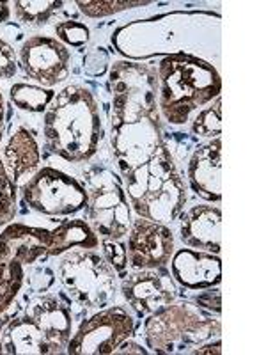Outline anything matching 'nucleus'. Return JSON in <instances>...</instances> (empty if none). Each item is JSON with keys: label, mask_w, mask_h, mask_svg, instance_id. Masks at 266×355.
Returning a JSON list of instances; mask_svg holds the SVG:
<instances>
[{"label": "nucleus", "mask_w": 266, "mask_h": 355, "mask_svg": "<svg viewBox=\"0 0 266 355\" xmlns=\"http://www.w3.org/2000/svg\"><path fill=\"white\" fill-rule=\"evenodd\" d=\"M44 144L64 162L84 164L100 150L105 125L94 94L80 84L55 94L43 117Z\"/></svg>", "instance_id": "obj_1"}, {"label": "nucleus", "mask_w": 266, "mask_h": 355, "mask_svg": "<svg viewBox=\"0 0 266 355\" xmlns=\"http://www.w3.org/2000/svg\"><path fill=\"white\" fill-rule=\"evenodd\" d=\"M158 110L169 125L183 126L190 117L220 98L217 68L188 53H169L158 62Z\"/></svg>", "instance_id": "obj_2"}, {"label": "nucleus", "mask_w": 266, "mask_h": 355, "mask_svg": "<svg viewBox=\"0 0 266 355\" xmlns=\"http://www.w3.org/2000/svg\"><path fill=\"white\" fill-rule=\"evenodd\" d=\"M121 178L132 211L137 217L169 226L181 215L186 187L166 144L145 164Z\"/></svg>", "instance_id": "obj_3"}, {"label": "nucleus", "mask_w": 266, "mask_h": 355, "mask_svg": "<svg viewBox=\"0 0 266 355\" xmlns=\"http://www.w3.org/2000/svg\"><path fill=\"white\" fill-rule=\"evenodd\" d=\"M73 334V315L55 295H41L28 302L24 315L11 320L2 332L4 354H64Z\"/></svg>", "instance_id": "obj_4"}, {"label": "nucleus", "mask_w": 266, "mask_h": 355, "mask_svg": "<svg viewBox=\"0 0 266 355\" xmlns=\"http://www.w3.org/2000/svg\"><path fill=\"white\" fill-rule=\"evenodd\" d=\"M220 320L192 304H170L144 320L145 345L153 354H192L220 338Z\"/></svg>", "instance_id": "obj_5"}, {"label": "nucleus", "mask_w": 266, "mask_h": 355, "mask_svg": "<svg viewBox=\"0 0 266 355\" xmlns=\"http://www.w3.org/2000/svg\"><path fill=\"white\" fill-rule=\"evenodd\" d=\"M52 231L11 222L0 233V316L20 295L27 272L25 266L48 258Z\"/></svg>", "instance_id": "obj_6"}, {"label": "nucleus", "mask_w": 266, "mask_h": 355, "mask_svg": "<svg viewBox=\"0 0 266 355\" xmlns=\"http://www.w3.org/2000/svg\"><path fill=\"white\" fill-rule=\"evenodd\" d=\"M110 125L161 117L157 68L133 61L114 62L109 71Z\"/></svg>", "instance_id": "obj_7"}, {"label": "nucleus", "mask_w": 266, "mask_h": 355, "mask_svg": "<svg viewBox=\"0 0 266 355\" xmlns=\"http://www.w3.org/2000/svg\"><path fill=\"white\" fill-rule=\"evenodd\" d=\"M85 220L100 239L123 240L132 226V206L123 178L112 169L94 166L85 173Z\"/></svg>", "instance_id": "obj_8"}, {"label": "nucleus", "mask_w": 266, "mask_h": 355, "mask_svg": "<svg viewBox=\"0 0 266 355\" xmlns=\"http://www.w3.org/2000/svg\"><path fill=\"white\" fill-rule=\"evenodd\" d=\"M57 275L66 293L87 309L109 306L117 293V272L100 252L71 250L62 254Z\"/></svg>", "instance_id": "obj_9"}, {"label": "nucleus", "mask_w": 266, "mask_h": 355, "mask_svg": "<svg viewBox=\"0 0 266 355\" xmlns=\"http://www.w3.org/2000/svg\"><path fill=\"white\" fill-rule=\"evenodd\" d=\"M21 199L41 215L69 217L87 206V190L84 183L64 171L39 167L21 185Z\"/></svg>", "instance_id": "obj_10"}, {"label": "nucleus", "mask_w": 266, "mask_h": 355, "mask_svg": "<svg viewBox=\"0 0 266 355\" xmlns=\"http://www.w3.org/2000/svg\"><path fill=\"white\" fill-rule=\"evenodd\" d=\"M135 318L126 307H101L94 315L85 318L71 334L66 354L73 355H107L132 338Z\"/></svg>", "instance_id": "obj_11"}, {"label": "nucleus", "mask_w": 266, "mask_h": 355, "mask_svg": "<svg viewBox=\"0 0 266 355\" xmlns=\"http://www.w3.org/2000/svg\"><path fill=\"white\" fill-rule=\"evenodd\" d=\"M163 144L160 117L110 125V148L121 176L145 164Z\"/></svg>", "instance_id": "obj_12"}, {"label": "nucleus", "mask_w": 266, "mask_h": 355, "mask_svg": "<svg viewBox=\"0 0 266 355\" xmlns=\"http://www.w3.org/2000/svg\"><path fill=\"white\" fill-rule=\"evenodd\" d=\"M25 75L37 85L55 87L69 77L73 57L66 44L52 36H30L18 52Z\"/></svg>", "instance_id": "obj_13"}, {"label": "nucleus", "mask_w": 266, "mask_h": 355, "mask_svg": "<svg viewBox=\"0 0 266 355\" xmlns=\"http://www.w3.org/2000/svg\"><path fill=\"white\" fill-rule=\"evenodd\" d=\"M126 256L133 270H153L163 268L172 259L176 242L174 233L167 224L150 220V218H133L128 231Z\"/></svg>", "instance_id": "obj_14"}, {"label": "nucleus", "mask_w": 266, "mask_h": 355, "mask_svg": "<svg viewBox=\"0 0 266 355\" xmlns=\"http://www.w3.org/2000/svg\"><path fill=\"white\" fill-rule=\"evenodd\" d=\"M121 291L139 318H148L177 299V284L167 266L126 274L121 279Z\"/></svg>", "instance_id": "obj_15"}, {"label": "nucleus", "mask_w": 266, "mask_h": 355, "mask_svg": "<svg viewBox=\"0 0 266 355\" xmlns=\"http://www.w3.org/2000/svg\"><path fill=\"white\" fill-rule=\"evenodd\" d=\"M170 274L179 286L186 290H208L222 281V261L218 254L195 249L174 250Z\"/></svg>", "instance_id": "obj_16"}, {"label": "nucleus", "mask_w": 266, "mask_h": 355, "mask_svg": "<svg viewBox=\"0 0 266 355\" xmlns=\"http://www.w3.org/2000/svg\"><path fill=\"white\" fill-rule=\"evenodd\" d=\"M222 139L215 137L201 144L188 162L190 189L208 202L222 199Z\"/></svg>", "instance_id": "obj_17"}, {"label": "nucleus", "mask_w": 266, "mask_h": 355, "mask_svg": "<svg viewBox=\"0 0 266 355\" xmlns=\"http://www.w3.org/2000/svg\"><path fill=\"white\" fill-rule=\"evenodd\" d=\"M222 211L218 206L195 205L181 215L179 222V240L185 247L206 252H220Z\"/></svg>", "instance_id": "obj_18"}, {"label": "nucleus", "mask_w": 266, "mask_h": 355, "mask_svg": "<svg viewBox=\"0 0 266 355\" xmlns=\"http://www.w3.org/2000/svg\"><path fill=\"white\" fill-rule=\"evenodd\" d=\"M4 164L12 182L20 185L33 176L41 164V150L34 133L24 125L12 126L4 144Z\"/></svg>", "instance_id": "obj_19"}, {"label": "nucleus", "mask_w": 266, "mask_h": 355, "mask_svg": "<svg viewBox=\"0 0 266 355\" xmlns=\"http://www.w3.org/2000/svg\"><path fill=\"white\" fill-rule=\"evenodd\" d=\"M100 247V236L89 226L84 218H68L61 220L55 230H52V243L48 249L50 256H62L77 249H96Z\"/></svg>", "instance_id": "obj_20"}, {"label": "nucleus", "mask_w": 266, "mask_h": 355, "mask_svg": "<svg viewBox=\"0 0 266 355\" xmlns=\"http://www.w3.org/2000/svg\"><path fill=\"white\" fill-rule=\"evenodd\" d=\"M9 98L18 110H24L28 114H41L48 109V105L55 98V93L52 89L43 87V85L17 82L9 89Z\"/></svg>", "instance_id": "obj_21"}, {"label": "nucleus", "mask_w": 266, "mask_h": 355, "mask_svg": "<svg viewBox=\"0 0 266 355\" xmlns=\"http://www.w3.org/2000/svg\"><path fill=\"white\" fill-rule=\"evenodd\" d=\"M64 6V2H55V0H20L15 2V15L18 21L27 25H43L55 15L59 9Z\"/></svg>", "instance_id": "obj_22"}, {"label": "nucleus", "mask_w": 266, "mask_h": 355, "mask_svg": "<svg viewBox=\"0 0 266 355\" xmlns=\"http://www.w3.org/2000/svg\"><path fill=\"white\" fill-rule=\"evenodd\" d=\"M18 185L12 182L11 174L0 155V226H8L15 220L18 211Z\"/></svg>", "instance_id": "obj_23"}, {"label": "nucleus", "mask_w": 266, "mask_h": 355, "mask_svg": "<svg viewBox=\"0 0 266 355\" xmlns=\"http://www.w3.org/2000/svg\"><path fill=\"white\" fill-rule=\"evenodd\" d=\"M192 132L202 139H215L220 137L222 133V101L217 98L211 101L210 105L199 110L192 123Z\"/></svg>", "instance_id": "obj_24"}, {"label": "nucleus", "mask_w": 266, "mask_h": 355, "mask_svg": "<svg viewBox=\"0 0 266 355\" xmlns=\"http://www.w3.org/2000/svg\"><path fill=\"white\" fill-rule=\"evenodd\" d=\"M151 2H128V0H107V2H77L78 9H80L82 15H85L87 18H105L110 15H116V12L126 11V9L133 8H142V6H150Z\"/></svg>", "instance_id": "obj_25"}, {"label": "nucleus", "mask_w": 266, "mask_h": 355, "mask_svg": "<svg viewBox=\"0 0 266 355\" xmlns=\"http://www.w3.org/2000/svg\"><path fill=\"white\" fill-rule=\"evenodd\" d=\"M89 37H91V31L87 25L78 20H64L55 25V40H59L66 46L80 49L87 44Z\"/></svg>", "instance_id": "obj_26"}, {"label": "nucleus", "mask_w": 266, "mask_h": 355, "mask_svg": "<svg viewBox=\"0 0 266 355\" xmlns=\"http://www.w3.org/2000/svg\"><path fill=\"white\" fill-rule=\"evenodd\" d=\"M101 250L107 261L112 265L116 272H125L128 266V256H126V245H123L121 240L100 239Z\"/></svg>", "instance_id": "obj_27"}, {"label": "nucleus", "mask_w": 266, "mask_h": 355, "mask_svg": "<svg viewBox=\"0 0 266 355\" xmlns=\"http://www.w3.org/2000/svg\"><path fill=\"white\" fill-rule=\"evenodd\" d=\"M18 71V55L9 43L0 37V80H9Z\"/></svg>", "instance_id": "obj_28"}, {"label": "nucleus", "mask_w": 266, "mask_h": 355, "mask_svg": "<svg viewBox=\"0 0 266 355\" xmlns=\"http://www.w3.org/2000/svg\"><path fill=\"white\" fill-rule=\"evenodd\" d=\"M101 57L100 61V69L101 71H105V66L109 64V57H107V52H103V49H94L93 52H89L84 59V69H87L91 66V61H93L94 57ZM94 66H98V61H94Z\"/></svg>", "instance_id": "obj_29"}, {"label": "nucleus", "mask_w": 266, "mask_h": 355, "mask_svg": "<svg viewBox=\"0 0 266 355\" xmlns=\"http://www.w3.org/2000/svg\"><path fill=\"white\" fill-rule=\"evenodd\" d=\"M114 354H148V350H145L142 345L132 341V339H126V341H123V343L116 348Z\"/></svg>", "instance_id": "obj_30"}, {"label": "nucleus", "mask_w": 266, "mask_h": 355, "mask_svg": "<svg viewBox=\"0 0 266 355\" xmlns=\"http://www.w3.org/2000/svg\"><path fill=\"white\" fill-rule=\"evenodd\" d=\"M6 98L0 91V142L4 139V132H6Z\"/></svg>", "instance_id": "obj_31"}, {"label": "nucleus", "mask_w": 266, "mask_h": 355, "mask_svg": "<svg viewBox=\"0 0 266 355\" xmlns=\"http://www.w3.org/2000/svg\"><path fill=\"white\" fill-rule=\"evenodd\" d=\"M11 2H0V25L8 21V18L11 17Z\"/></svg>", "instance_id": "obj_32"}, {"label": "nucleus", "mask_w": 266, "mask_h": 355, "mask_svg": "<svg viewBox=\"0 0 266 355\" xmlns=\"http://www.w3.org/2000/svg\"><path fill=\"white\" fill-rule=\"evenodd\" d=\"M0 354H4V343H2V336H0Z\"/></svg>", "instance_id": "obj_33"}]
</instances>
